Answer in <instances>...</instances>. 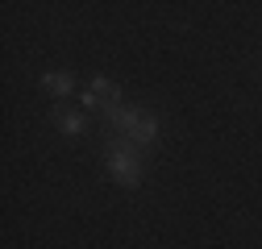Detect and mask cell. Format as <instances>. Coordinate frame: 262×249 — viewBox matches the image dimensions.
<instances>
[{"label":"cell","instance_id":"7a4b0ae2","mask_svg":"<svg viewBox=\"0 0 262 249\" xmlns=\"http://www.w3.org/2000/svg\"><path fill=\"white\" fill-rule=\"evenodd\" d=\"M158 137V120H150V116H138V124L125 133V141H154Z\"/></svg>","mask_w":262,"mask_h":249},{"label":"cell","instance_id":"6da1fadb","mask_svg":"<svg viewBox=\"0 0 262 249\" xmlns=\"http://www.w3.org/2000/svg\"><path fill=\"white\" fill-rule=\"evenodd\" d=\"M108 166H113V179H117L121 187H138V183H142V162H138L134 145H117V150L108 154Z\"/></svg>","mask_w":262,"mask_h":249},{"label":"cell","instance_id":"5b68a950","mask_svg":"<svg viewBox=\"0 0 262 249\" xmlns=\"http://www.w3.org/2000/svg\"><path fill=\"white\" fill-rule=\"evenodd\" d=\"M83 108H104V100L96 96V91H83Z\"/></svg>","mask_w":262,"mask_h":249},{"label":"cell","instance_id":"277c9868","mask_svg":"<svg viewBox=\"0 0 262 249\" xmlns=\"http://www.w3.org/2000/svg\"><path fill=\"white\" fill-rule=\"evenodd\" d=\"M58 129H62V133H71V137L83 133V116H79V112H62V116H58Z\"/></svg>","mask_w":262,"mask_h":249},{"label":"cell","instance_id":"3957f363","mask_svg":"<svg viewBox=\"0 0 262 249\" xmlns=\"http://www.w3.org/2000/svg\"><path fill=\"white\" fill-rule=\"evenodd\" d=\"M42 83H46V91H54V96H67L71 91V75L67 71H46Z\"/></svg>","mask_w":262,"mask_h":249}]
</instances>
